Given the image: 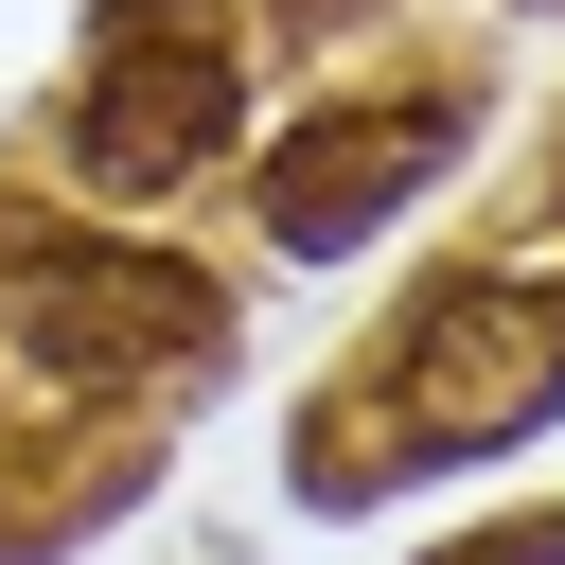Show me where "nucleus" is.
Returning <instances> with one entry per match:
<instances>
[{
	"label": "nucleus",
	"mask_w": 565,
	"mask_h": 565,
	"mask_svg": "<svg viewBox=\"0 0 565 565\" xmlns=\"http://www.w3.org/2000/svg\"><path fill=\"white\" fill-rule=\"evenodd\" d=\"M547 406H565V282H530V265L441 282V300L388 335V371H371L388 459H494V441H530Z\"/></svg>",
	"instance_id": "nucleus-3"
},
{
	"label": "nucleus",
	"mask_w": 565,
	"mask_h": 565,
	"mask_svg": "<svg viewBox=\"0 0 565 565\" xmlns=\"http://www.w3.org/2000/svg\"><path fill=\"white\" fill-rule=\"evenodd\" d=\"M0 353L71 406H159L230 353V300L177 265V247H106V230H53V212H0Z\"/></svg>",
	"instance_id": "nucleus-1"
},
{
	"label": "nucleus",
	"mask_w": 565,
	"mask_h": 565,
	"mask_svg": "<svg viewBox=\"0 0 565 565\" xmlns=\"http://www.w3.org/2000/svg\"><path fill=\"white\" fill-rule=\"evenodd\" d=\"M441 88H388V106H318L282 159H265V247L282 265H335V247H371L424 177H441Z\"/></svg>",
	"instance_id": "nucleus-4"
},
{
	"label": "nucleus",
	"mask_w": 565,
	"mask_h": 565,
	"mask_svg": "<svg viewBox=\"0 0 565 565\" xmlns=\"http://www.w3.org/2000/svg\"><path fill=\"white\" fill-rule=\"evenodd\" d=\"M53 141H71V177H106V194L212 177V159L247 141V35H230V0H106Z\"/></svg>",
	"instance_id": "nucleus-2"
}]
</instances>
